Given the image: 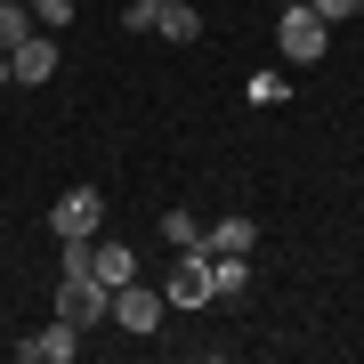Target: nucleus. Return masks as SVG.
Segmentation results:
<instances>
[{
	"label": "nucleus",
	"instance_id": "f257e3e1",
	"mask_svg": "<svg viewBox=\"0 0 364 364\" xmlns=\"http://www.w3.org/2000/svg\"><path fill=\"white\" fill-rule=\"evenodd\" d=\"M275 49L291 57V65H324V49H332V25L299 0V9H284V25H275Z\"/></svg>",
	"mask_w": 364,
	"mask_h": 364
},
{
	"label": "nucleus",
	"instance_id": "f03ea898",
	"mask_svg": "<svg viewBox=\"0 0 364 364\" xmlns=\"http://www.w3.org/2000/svg\"><path fill=\"white\" fill-rule=\"evenodd\" d=\"M105 308H114V291H105V284H97L90 267H81V275H65V284H57V316H65V324H81V332H90V324H97Z\"/></svg>",
	"mask_w": 364,
	"mask_h": 364
},
{
	"label": "nucleus",
	"instance_id": "7ed1b4c3",
	"mask_svg": "<svg viewBox=\"0 0 364 364\" xmlns=\"http://www.w3.org/2000/svg\"><path fill=\"white\" fill-rule=\"evenodd\" d=\"M97 219H105V195H97V186H73V195L49 210L57 243H90V235H97Z\"/></svg>",
	"mask_w": 364,
	"mask_h": 364
},
{
	"label": "nucleus",
	"instance_id": "20e7f679",
	"mask_svg": "<svg viewBox=\"0 0 364 364\" xmlns=\"http://www.w3.org/2000/svg\"><path fill=\"white\" fill-rule=\"evenodd\" d=\"M210 299V251H178V267H170V284H162V308H203Z\"/></svg>",
	"mask_w": 364,
	"mask_h": 364
},
{
	"label": "nucleus",
	"instance_id": "39448f33",
	"mask_svg": "<svg viewBox=\"0 0 364 364\" xmlns=\"http://www.w3.org/2000/svg\"><path fill=\"white\" fill-rule=\"evenodd\" d=\"M105 316H114L122 332H138V340H146V332L162 324V291H154V284H138V275H130V284H114V308H105Z\"/></svg>",
	"mask_w": 364,
	"mask_h": 364
},
{
	"label": "nucleus",
	"instance_id": "423d86ee",
	"mask_svg": "<svg viewBox=\"0 0 364 364\" xmlns=\"http://www.w3.org/2000/svg\"><path fill=\"white\" fill-rule=\"evenodd\" d=\"M16 356H25V364H73V356H81V324L57 316V324H41V332L16 340Z\"/></svg>",
	"mask_w": 364,
	"mask_h": 364
},
{
	"label": "nucleus",
	"instance_id": "0eeeda50",
	"mask_svg": "<svg viewBox=\"0 0 364 364\" xmlns=\"http://www.w3.org/2000/svg\"><path fill=\"white\" fill-rule=\"evenodd\" d=\"M57 73V33H33V41H16V49H9V81H25V90H33V81H49Z\"/></svg>",
	"mask_w": 364,
	"mask_h": 364
},
{
	"label": "nucleus",
	"instance_id": "6e6552de",
	"mask_svg": "<svg viewBox=\"0 0 364 364\" xmlns=\"http://www.w3.org/2000/svg\"><path fill=\"white\" fill-rule=\"evenodd\" d=\"M90 275H97L105 291H114V284H130V275H138V259H130V243H105V235H97V243H90Z\"/></svg>",
	"mask_w": 364,
	"mask_h": 364
},
{
	"label": "nucleus",
	"instance_id": "1a4fd4ad",
	"mask_svg": "<svg viewBox=\"0 0 364 364\" xmlns=\"http://www.w3.org/2000/svg\"><path fill=\"white\" fill-rule=\"evenodd\" d=\"M251 291V251H210V299Z\"/></svg>",
	"mask_w": 364,
	"mask_h": 364
},
{
	"label": "nucleus",
	"instance_id": "9d476101",
	"mask_svg": "<svg viewBox=\"0 0 364 364\" xmlns=\"http://www.w3.org/2000/svg\"><path fill=\"white\" fill-rule=\"evenodd\" d=\"M203 243H210V251H251V243H259V227H251L243 210H227L219 227H203Z\"/></svg>",
	"mask_w": 364,
	"mask_h": 364
},
{
	"label": "nucleus",
	"instance_id": "9b49d317",
	"mask_svg": "<svg viewBox=\"0 0 364 364\" xmlns=\"http://www.w3.org/2000/svg\"><path fill=\"white\" fill-rule=\"evenodd\" d=\"M41 25H33V9L25 0H0V49H16V41H33Z\"/></svg>",
	"mask_w": 364,
	"mask_h": 364
},
{
	"label": "nucleus",
	"instance_id": "f8f14e48",
	"mask_svg": "<svg viewBox=\"0 0 364 364\" xmlns=\"http://www.w3.org/2000/svg\"><path fill=\"white\" fill-rule=\"evenodd\" d=\"M154 33H162V41H195V33H203V16H195V0H170Z\"/></svg>",
	"mask_w": 364,
	"mask_h": 364
},
{
	"label": "nucleus",
	"instance_id": "ddd939ff",
	"mask_svg": "<svg viewBox=\"0 0 364 364\" xmlns=\"http://www.w3.org/2000/svg\"><path fill=\"white\" fill-rule=\"evenodd\" d=\"M162 235H170V251H195V243H203L195 210H162ZM203 251H210V243H203Z\"/></svg>",
	"mask_w": 364,
	"mask_h": 364
},
{
	"label": "nucleus",
	"instance_id": "4468645a",
	"mask_svg": "<svg viewBox=\"0 0 364 364\" xmlns=\"http://www.w3.org/2000/svg\"><path fill=\"white\" fill-rule=\"evenodd\" d=\"M243 90H251V105H284V97H291V81H284V73H251Z\"/></svg>",
	"mask_w": 364,
	"mask_h": 364
},
{
	"label": "nucleus",
	"instance_id": "2eb2a0df",
	"mask_svg": "<svg viewBox=\"0 0 364 364\" xmlns=\"http://www.w3.org/2000/svg\"><path fill=\"white\" fill-rule=\"evenodd\" d=\"M33 25L41 33H65L73 25V0H33Z\"/></svg>",
	"mask_w": 364,
	"mask_h": 364
},
{
	"label": "nucleus",
	"instance_id": "dca6fc26",
	"mask_svg": "<svg viewBox=\"0 0 364 364\" xmlns=\"http://www.w3.org/2000/svg\"><path fill=\"white\" fill-rule=\"evenodd\" d=\"M162 9H170V0H130V9H122V25H130V33H154Z\"/></svg>",
	"mask_w": 364,
	"mask_h": 364
},
{
	"label": "nucleus",
	"instance_id": "f3484780",
	"mask_svg": "<svg viewBox=\"0 0 364 364\" xmlns=\"http://www.w3.org/2000/svg\"><path fill=\"white\" fill-rule=\"evenodd\" d=\"M316 16H324V25H340V16H356V0H308Z\"/></svg>",
	"mask_w": 364,
	"mask_h": 364
},
{
	"label": "nucleus",
	"instance_id": "a211bd4d",
	"mask_svg": "<svg viewBox=\"0 0 364 364\" xmlns=\"http://www.w3.org/2000/svg\"><path fill=\"white\" fill-rule=\"evenodd\" d=\"M0 81H9V49H0Z\"/></svg>",
	"mask_w": 364,
	"mask_h": 364
},
{
	"label": "nucleus",
	"instance_id": "6ab92c4d",
	"mask_svg": "<svg viewBox=\"0 0 364 364\" xmlns=\"http://www.w3.org/2000/svg\"><path fill=\"white\" fill-rule=\"evenodd\" d=\"M356 16H364V0H356Z\"/></svg>",
	"mask_w": 364,
	"mask_h": 364
},
{
	"label": "nucleus",
	"instance_id": "aec40b11",
	"mask_svg": "<svg viewBox=\"0 0 364 364\" xmlns=\"http://www.w3.org/2000/svg\"><path fill=\"white\" fill-rule=\"evenodd\" d=\"M25 9H33V0H25Z\"/></svg>",
	"mask_w": 364,
	"mask_h": 364
}]
</instances>
